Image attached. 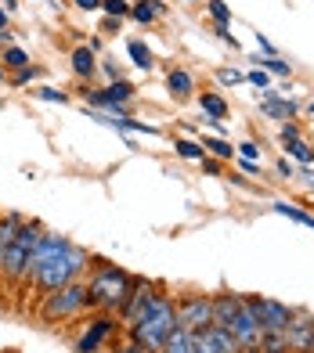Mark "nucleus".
Instances as JSON below:
<instances>
[{
  "label": "nucleus",
  "instance_id": "7ed1b4c3",
  "mask_svg": "<svg viewBox=\"0 0 314 353\" xmlns=\"http://www.w3.org/2000/svg\"><path fill=\"white\" fill-rule=\"evenodd\" d=\"M130 274L119 270L116 263H98L94 274L87 281V296H90V310H101V314H112L123 307V299L130 292Z\"/></svg>",
  "mask_w": 314,
  "mask_h": 353
},
{
  "label": "nucleus",
  "instance_id": "49530a36",
  "mask_svg": "<svg viewBox=\"0 0 314 353\" xmlns=\"http://www.w3.org/2000/svg\"><path fill=\"white\" fill-rule=\"evenodd\" d=\"M307 116H311V119H314V101H311V105H307Z\"/></svg>",
  "mask_w": 314,
  "mask_h": 353
},
{
  "label": "nucleus",
  "instance_id": "4468645a",
  "mask_svg": "<svg viewBox=\"0 0 314 353\" xmlns=\"http://www.w3.org/2000/svg\"><path fill=\"white\" fill-rule=\"evenodd\" d=\"M166 90H170V98H174V101H188L195 94V76L188 69H170L166 72Z\"/></svg>",
  "mask_w": 314,
  "mask_h": 353
},
{
  "label": "nucleus",
  "instance_id": "a211bd4d",
  "mask_svg": "<svg viewBox=\"0 0 314 353\" xmlns=\"http://www.w3.org/2000/svg\"><path fill=\"white\" fill-rule=\"evenodd\" d=\"M159 353H195V346H192V332H188V328H174V332L166 335V343H163Z\"/></svg>",
  "mask_w": 314,
  "mask_h": 353
},
{
  "label": "nucleus",
  "instance_id": "ea45409f",
  "mask_svg": "<svg viewBox=\"0 0 314 353\" xmlns=\"http://www.w3.org/2000/svg\"><path fill=\"white\" fill-rule=\"evenodd\" d=\"M213 33H217V37H221L224 43H231V47H239V40H235V37L228 33V26H213Z\"/></svg>",
  "mask_w": 314,
  "mask_h": 353
},
{
  "label": "nucleus",
  "instance_id": "37998d69",
  "mask_svg": "<svg viewBox=\"0 0 314 353\" xmlns=\"http://www.w3.org/2000/svg\"><path fill=\"white\" fill-rule=\"evenodd\" d=\"M300 176H307V188L314 191V170H311V166H304V173H300Z\"/></svg>",
  "mask_w": 314,
  "mask_h": 353
},
{
  "label": "nucleus",
  "instance_id": "ddd939ff",
  "mask_svg": "<svg viewBox=\"0 0 314 353\" xmlns=\"http://www.w3.org/2000/svg\"><path fill=\"white\" fill-rule=\"evenodd\" d=\"M239 307H242V296H235V292L213 296V325L231 328V321H235V314H239Z\"/></svg>",
  "mask_w": 314,
  "mask_h": 353
},
{
  "label": "nucleus",
  "instance_id": "bb28decb",
  "mask_svg": "<svg viewBox=\"0 0 314 353\" xmlns=\"http://www.w3.org/2000/svg\"><path fill=\"white\" fill-rule=\"evenodd\" d=\"M260 353H289V346H286V335H282V332H264Z\"/></svg>",
  "mask_w": 314,
  "mask_h": 353
},
{
  "label": "nucleus",
  "instance_id": "79ce46f5",
  "mask_svg": "<svg viewBox=\"0 0 314 353\" xmlns=\"http://www.w3.org/2000/svg\"><path fill=\"white\" fill-rule=\"evenodd\" d=\"M76 8H84V11H98V8H101V0H76Z\"/></svg>",
  "mask_w": 314,
  "mask_h": 353
},
{
  "label": "nucleus",
  "instance_id": "412c9836",
  "mask_svg": "<svg viewBox=\"0 0 314 353\" xmlns=\"http://www.w3.org/2000/svg\"><path fill=\"white\" fill-rule=\"evenodd\" d=\"M271 210H275L278 216H289L293 223H304V228H311V231H314V216H311V213H304L300 205H289V202H275Z\"/></svg>",
  "mask_w": 314,
  "mask_h": 353
},
{
  "label": "nucleus",
  "instance_id": "f8f14e48",
  "mask_svg": "<svg viewBox=\"0 0 314 353\" xmlns=\"http://www.w3.org/2000/svg\"><path fill=\"white\" fill-rule=\"evenodd\" d=\"M152 296H155L152 281H145V278H134V281H130V292H127V299H123V307L116 310L123 325L130 328L134 321H137V314H141V310H145L148 303H152Z\"/></svg>",
  "mask_w": 314,
  "mask_h": 353
},
{
  "label": "nucleus",
  "instance_id": "a18cd8bd",
  "mask_svg": "<svg viewBox=\"0 0 314 353\" xmlns=\"http://www.w3.org/2000/svg\"><path fill=\"white\" fill-rule=\"evenodd\" d=\"M0 29H8V11L0 8Z\"/></svg>",
  "mask_w": 314,
  "mask_h": 353
},
{
  "label": "nucleus",
  "instance_id": "cd10ccee",
  "mask_svg": "<svg viewBox=\"0 0 314 353\" xmlns=\"http://www.w3.org/2000/svg\"><path fill=\"white\" fill-rule=\"evenodd\" d=\"M174 148H177V155H181V159H192V163H199V159L206 155V148H202L199 141H188V137H181V141L174 144Z\"/></svg>",
  "mask_w": 314,
  "mask_h": 353
},
{
  "label": "nucleus",
  "instance_id": "a19ab883",
  "mask_svg": "<svg viewBox=\"0 0 314 353\" xmlns=\"http://www.w3.org/2000/svg\"><path fill=\"white\" fill-rule=\"evenodd\" d=\"M257 47H260L264 54H275V43H271L268 37H264V33H257Z\"/></svg>",
  "mask_w": 314,
  "mask_h": 353
},
{
  "label": "nucleus",
  "instance_id": "e433bc0d",
  "mask_svg": "<svg viewBox=\"0 0 314 353\" xmlns=\"http://www.w3.org/2000/svg\"><path fill=\"white\" fill-rule=\"evenodd\" d=\"M246 79H249V83H253V87H260V90H268V83H271V76L264 72V69H253V72H249Z\"/></svg>",
  "mask_w": 314,
  "mask_h": 353
},
{
  "label": "nucleus",
  "instance_id": "b1692460",
  "mask_svg": "<svg viewBox=\"0 0 314 353\" xmlns=\"http://www.w3.org/2000/svg\"><path fill=\"white\" fill-rule=\"evenodd\" d=\"M0 65L19 72V69H26V65H29V54L22 51V47H4V51H0Z\"/></svg>",
  "mask_w": 314,
  "mask_h": 353
},
{
  "label": "nucleus",
  "instance_id": "f03ea898",
  "mask_svg": "<svg viewBox=\"0 0 314 353\" xmlns=\"http://www.w3.org/2000/svg\"><path fill=\"white\" fill-rule=\"evenodd\" d=\"M177 328V307H174V296H166V292H155L152 303L145 310L137 314V321L127 328L134 339H141L148 346V353H159L163 343H166V335Z\"/></svg>",
  "mask_w": 314,
  "mask_h": 353
},
{
  "label": "nucleus",
  "instance_id": "f704fd0d",
  "mask_svg": "<svg viewBox=\"0 0 314 353\" xmlns=\"http://www.w3.org/2000/svg\"><path fill=\"white\" fill-rule=\"evenodd\" d=\"M37 76H40V69H37V65H26V69H19V72L11 76V83H14V87H26L29 79H37Z\"/></svg>",
  "mask_w": 314,
  "mask_h": 353
},
{
  "label": "nucleus",
  "instance_id": "4c0bfd02",
  "mask_svg": "<svg viewBox=\"0 0 314 353\" xmlns=\"http://www.w3.org/2000/svg\"><path fill=\"white\" fill-rule=\"evenodd\" d=\"M275 170H278V176H286V181H293V176H296V170H293V163H289V159H278V163H275Z\"/></svg>",
  "mask_w": 314,
  "mask_h": 353
},
{
  "label": "nucleus",
  "instance_id": "6e6552de",
  "mask_svg": "<svg viewBox=\"0 0 314 353\" xmlns=\"http://www.w3.org/2000/svg\"><path fill=\"white\" fill-rule=\"evenodd\" d=\"M228 332L235 335V346H239V353H260L264 328L257 325V317L249 314L246 299H242V307H239V314H235V321H231V328H228Z\"/></svg>",
  "mask_w": 314,
  "mask_h": 353
},
{
  "label": "nucleus",
  "instance_id": "c85d7f7f",
  "mask_svg": "<svg viewBox=\"0 0 314 353\" xmlns=\"http://www.w3.org/2000/svg\"><path fill=\"white\" fill-rule=\"evenodd\" d=\"M206 8H210V14H213L217 26H228V22H231V8L224 4V0H210Z\"/></svg>",
  "mask_w": 314,
  "mask_h": 353
},
{
  "label": "nucleus",
  "instance_id": "473e14b6",
  "mask_svg": "<svg viewBox=\"0 0 314 353\" xmlns=\"http://www.w3.org/2000/svg\"><path fill=\"white\" fill-rule=\"evenodd\" d=\"M116 353H148V346L141 343V339H134V335L127 332V339H123V343L116 346Z\"/></svg>",
  "mask_w": 314,
  "mask_h": 353
},
{
  "label": "nucleus",
  "instance_id": "39448f33",
  "mask_svg": "<svg viewBox=\"0 0 314 353\" xmlns=\"http://www.w3.org/2000/svg\"><path fill=\"white\" fill-rule=\"evenodd\" d=\"M84 310H90V296H87V285L84 281H69L47 292L40 303V321L43 325H58V321H72L80 317Z\"/></svg>",
  "mask_w": 314,
  "mask_h": 353
},
{
  "label": "nucleus",
  "instance_id": "9b49d317",
  "mask_svg": "<svg viewBox=\"0 0 314 353\" xmlns=\"http://www.w3.org/2000/svg\"><path fill=\"white\" fill-rule=\"evenodd\" d=\"M119 328V321L112 317V314H98V317H90V325H87V332L76 339V353H98L101 350V343L108 339Z\"/></svg>",
  "mask_w": 314,
  "mask_h": 353
},
{
  "label": "nucleus",
  "instance_id": "dca6fc26",
  "mask_svg": "<svg viewBox=\"0 0 314 353\" xmlns=\"http://www.w3.org/2000/svg\"><path fill=\"white\" fill-rule=\"evenodd\" d=\"M72 72L80 76V79H90L94 72H98V61H94V47H76L72 51Z\"/></svg>",
  "mask_w": 314,
  "mask_h": 353
},
{
  "label": "nucleus",
  "instance_id": "c9c22d12",
  "mask_svg": "<svg viewBox=\"0 0 314 353\" xmlns=\"http://www.w3.org/2000/svg\"><path fill=\"white\" fill-rule=\"evenodd\" d=\"M217 79H221L224 87H235V83H242L246 76H242L239 69H221V72H217Z\"/></svg>",
  "mask_w": 314,
  "mask_h": 353
},
{
  "label": "nucleus",
  "instance_id": "20e7f679",
  "mask_svg": "<svg viewBox=\"0 0 314 353\" xmlns=\"http://www.w3.org/2000/svg\"><path fill=\"white\" fill-rule=\"evenodd\" d=\"M40 234H43V228L37 220H22L14 242L4 249V256H0V278L11 281V285L29 281V260H33V249L40 242Z\"/></svg>",
  "mask_w": 314,
  "mask_h": 353
},
{
  "label": "nucleus",
  "instance_id": "72a5a7b5",
  "mask_svg": "<svg viewBox=\"0 0 314 353\" xmlns=\"http://www.w3.org/2000/svg\"><path fill=\"white\" fill-rule=\"evenodd\" d=\"M235 152H239L242 159H253V163H260V144H257V141H242V144H235Z\"/></svg>",
  "mask_w": 314,
  "mask_h": 353
},
{
  "label": "nucleus",
  "instance_id": "a878e982",
  "mask_svg": "<svg viewBox=\"0 0 314 353\" xmlns=\"http://www.w3.org/2000/svg\"><path fill=\"white\" fill-rule=\"evenodd\" d=\"M199 144H202L206 152H213L217 159H231V155H235V144H231V141H224V137H202Z\"/></svg>",
  "mask_w": 314,
  "mask_h": 353
},
{
  "label": "nucleus",
  "instance_id": "09e8293b",
  "mask_svg": "<svg viewBox=\"0 0 314 353\" xmlns=\"http://www.w3.org/2000/svg\"><path fill=\"white\" fill-rule=\"evenodd\" d=\"M188 4H195V0H188Z\"/></svg>",
  "mask_w": 314,
  "mask_h": 353
},
{
  "label": "nucleus",
  "instance_id": "9d476101",
  "mask_svg": "<svg viewBox=\"0 0 314 353\" xmlns=\"http://www.w3.org/2000/svg\"><path fill=\"white\" fill-rule=\"evenodd\" d=\"M192 346H195V353H239L235 335L228 328H221V325H210V328L192 332Z\"/></svg>",
  "mask_w": 314,
  "mask_h": 353
},
{
  "label": "nucleus",
  "instance_id": "0eeeda50",
  "mask_svg": "<svg viewBox=\"0 0 314 353\" xmlns=\"http://www.w3.org/2000/svg\"><path fill=\"white\" fill-rule=\"evenodd\" d=\"M246 299V307L249 314L257 317V325L264 332H286V325L293 321V307H286V303H278V299H260V296H242Z\"/></svg>",
  "mask_w": 314,
  "mask_h": 353
},
{
  "label": "nucleus",
  "instance_id": "de8ad7c7",
  "mask_svg": "<svg viewBox=\"0 0 314 353\" xmlns=\"http://www.w3.org/2000/svg\"><path fill=\"white\" fill-rule=\"evenodd\" d=\"M4 79H8V72H4V65H0V83H4Z\"/></svg>",
  "mask_w": 314,
  "mask_h": 353
},
{
  "label": "nucleus",
  "instance_id": "6ab92c4d",
  "mask_svg": "<svg viewBox=\"0 0 314 353\" xmlns=\"http://www.w3.org/2000/svg\"><path fill=\"white\" fill-rule=\"evenodd\" d=\"M22 220H26V216H19V213H8V216H0V256H4V249L14 242V234H19Z\"/></svg>",
  "mask_w": 314,
  "mask_h": 353
},
{
  "label": "nucleus",
  "instance_id": "58836bf2",
  "mask_svg": "<svg viewBox=\"0 0 314 353\" xmlns=\"http://www.w3.org/2000/svg\"><path fill=\"white\" fill-rule=\"evenodd\" d=\"M199 163H202V170H206V173H213V176L221 173V163H217V159H210V155H202Z\"/></svg>",
  "mask_w": 314,
  "mask_h": 353
},
{
  "label": "nucleus",
  "instance_id": "1a4fd4ad",
  "mask_svg": "<svg viewBox=\"0 0 314 353\" xmlns=\"http://www.w3.org/2000/svg\"><path fill=\"white\" fill-rule=\"evenodd\" d=\"M282 335H286L289 353H314V314L296 310Z\"/></svg>",
  "mask_w": 314,
  "mask_h": 353
},
{
  "label": "nucleus",
  "instance_id": "4be33fe9",
  "mask_svg": "<svg viewBox=\"0 0 314 353\" xmlns=\"http://www.w3.org/2000/svg\"><path fill=\"white\" fill-rule=\"evenodd\" d=\"M253 61H257V69H264L268 76H286V79H289V72H293V69H289V61H282L278 54H264V58L257 54Z\"/></svg>",
  "mask_w": 314,
  "mask_h": 353
},
{
  "label": "nucleus",
  "instance_id": "c756f323",
  "mask_svg": "<svg viewBox=\"0 0 314 353\" xmlns=\"http://www.w3.org/2000/svg\"><path fill=\"white\" fill-rule=\"evenodd\" d=\"M101 11L108 19H123V14H130V4L127 0H101Z\"/></svg>",
  "mask_w": 314,
  "mask_h": 353
},
{
  "label": "nucleus",
  "instance_id": "2f4dec72",
  "mask_svg": "<svg viewBox=\"0 0 314 353\" xmlns=\"http://www.w3.org/2000/svg\"><path fill=\"white\" fill-rule=\"evenodd\" d=\"M33 94H37L40 101H58V105H61V101H69V94H66V90H58V87H40V90H33Z\"/></svg>",
  "mask_w": 314,
  "mask_h": 353
},
{
  "label": "nucleus",
  "instance_id": "c03bdc74",
  "mask_svg": "<svg viewBox=\"0 0 314 353\" xmlns=\"http://www.w3.org/2000/svg\"><path fill=\"white\" fill-rule=\"evenodd\" d=\"M0 4H4V11H8V14H11L14 8H19V4H14V0H0Z\"/></svg>",
  "mask_w": 314,
  "mask_h": 353
},
{
  "label": "nucleus",
  "instance_id": "2eb2a0df",
  "mask_svg": "<svg viewBox=\"0 0 314 353\" xmlns=\"http://www.w3.org/2000/svg\"><path fill=\"white\" fill-rule=\"evenodd\" d=\"M260 112H264V116H271V119L289 123L296 112H300V105H296L293 98H275V94L268 90V94H264V101H260Z\"/></svg>",
  "mask_w": 314,
  "mask_h": 353
},
{
  "label": "nucleus",
  "instance_id": "5701e85b",
  "mask_svg": "<svg viewBox=\"0 0 314 353\" xmlns=\"http://www.w3.org/2000/svg\"><path fill=\"white\" fill-rule=\"evenodd\" d=\"M127 51H130V61H134L137 69H145V72H148V69L155 65V61H152V51L145 47V40H130V43H127Z\"/></svg>",
  "mask_w": 314,
  "mask_h": 353
},
{
  "label": "nucleus",
  "instance_id": "f3484780",
  "mask_svg": "<svg viewBox=\"0 0 314 353\" xmlns=\"http://www.w3.org/2000/svg\"><path fill=\"white\" fill-rule=\"evenodd\" d=\"M163 11H166V4H159V0H137V4H130V19L148 26V22H155V14H163Z\"/></svg>",
  "mask_w": 314,
  "mask_h": 353
},
{
  "label": "nucleus",
  "instance_id": "7c9ffc66",
  "mask_svg": "<svg viewBox=\"0 0 314 353\" xmlns=\"http://www.w3.org/2000/svg\"><path fill=\"white\" fill-rule=\"evenodd\" d=\"M278 137H282V144H293V141H300L304 137V130H300V123H282V130H278Z\"/></svg>",
  "mask_w": 314,
  "mask_h": 353
},
{
  "label": "nucleus",
  "instance_id": "aec40b11",
  "mask_svg": "<svg viewBox=\"0 0 314 353\" xmlns=\"http://www.w3.org/2000/svg\"><path fill=\"white\" fill-rule=\"evenodd\" d=\"M199 108L206 112V119H224V116H228V101L221 98V94H202Z\"/></svg>",
  "mask_w": 314,
  "mask_h": 353
},
{
  "label": "nucleus",
  "instance_id": "f257e3e1",
  "mask_svg": "<svg viewBox=\"0 0 314 353\" xmlns=\"http://www.w3.org/2000/svg\"><path fill=\"white\" fill-rule=\"evenodd\" d=\"M87 263H90L87 249L72 245L69 238H61V234L43 231L37 249H33V260H29V281H33V288L40 296H47V292H55V288L76 281L87 270Z\"/></svg>",
  "mask_w": 314,
  "mask_h": 353
},
{
  "label": "nucleus",
  "instance_id": "423d86ee",
  "mask_svg": "<svg viewBox=\"0 0 314 353\" xmlns=\"http://www.w3.org/2000/svg\"><path fill=\"white\" fill-rule=\"evenodd\" d=\"M174 307H177V328L199 332V328H210L213 325V296L192 292V296L174 299Z\"/></svg>",
  "mask_w": 314,
  "mask_h": 353
},
{
  "label": "nucleus",
  "instance_id": "393cba45",
  "mask_svg": "<svg viewBox=\"0 0 314 353\" xmlns=\"http://www.w3.org/2000/svg\"><path fill=\"white\" fill-rule=\"evenodd\" d=\"M286 152H289V159H296L300 166H314V148L300 137V141H293V144H286Z\"/></svg>",
  "mask_w": 314,
  "mask_h": 353
}]
</instances>
